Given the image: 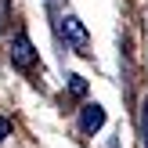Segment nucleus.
Wrapping results in <instances>:
<instances>
[{
    "instance_id": "obj_1",
    "label": "nucleus",
    "mask_w": 148,
    "mask_h": 148,
    "mask_svg": "<svg viewBox=\"0 0 148 148\" xmlns=\"http://www.w3.org/2000/svg\"><path fill=\"white\" fill-rule=\"evenodd\" d=\"M11 62H14V69H22V72L36 65V51H33V43H29L25 33H18L11 40Z\"/></svg>"
},
{
    "instance_id": "obj_4",
    "label": "nucleus",
    "mask_w": 148,
    "mask_h": 148,
    "mask_svg": "<svg viewBox=\"0 0 148 148\" xmlns=\"http://www.w3.org/2000/svg\"><path fill=\"white\" fill-rule=\"evenodd\" d=\"M69 90L72 94H87V79L83 76H69Z\"/></svg>"
},
{
    "instance_id": "obj_5",
    "label": "nucleus",
    "mask_w": 148,
    "mask_h": 148,
    "mask_svg": "<svg viewBox=\"0 0 148 148\" xmlns=\"http://www.w3.org/2000/svg\"><path fill=\"white\" fill-rule=\"evenodd\" d=\"M7 134H11V123H7V119H4V116H0V141H4V137H7Z\"/></svg>"
},
{
    "instance_id": "obj_2",
    "label": "nucleus",
    "mask_w": 148,
    "mask_h": 148,
    "mask_svg": "<svg viewBox=\"0 0 148 148\" xmlns=\"http://www.w3.org/2000/svg\"><path fill=\"white\" fill-rule=\"evenodd\" d=\"M62 36L72 43V47H79V51H83L87 40H90V36H87V29L79 25V18H72V14H69V18H62Z\"/></svg>"
},
{
    "instance_id": "obj_6",
    "label": "nucleus",
    "mask_w": 148,
    "mask_h": 148,
    "mask_svg": "<svg viewBox=\"0 0 148 148\" xmlns=\"http://www.w3.org/2000/svg\"><path fill=\"white\" fill-rule=\"evenodd\" d=\"M0 18H4V0H0Z\"/></svg>"
},
{
    "instance_id": "obj_3",
    "label": "nucleus",
    "mask_w": 148,
    "mask_h": 148,
    "mask_svg": "<svg viewBox=\"0 0 148 148\" xmlns=\"http://www.w3.org/2000/svg\"><path fill=\"white\" fill-rule=\"evenodd\" d=\"M79 127H83V134L101 130V127H105V108H101V105H83V112H79Z\"/></svg>"
}]
</instances>
